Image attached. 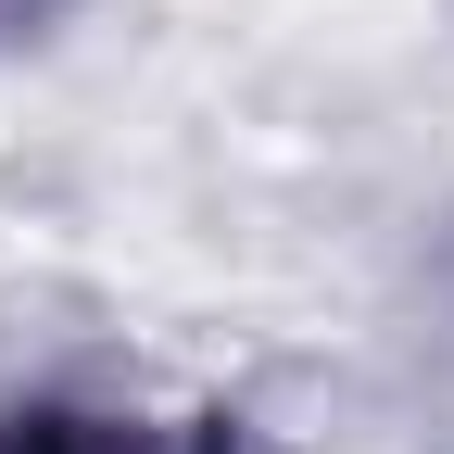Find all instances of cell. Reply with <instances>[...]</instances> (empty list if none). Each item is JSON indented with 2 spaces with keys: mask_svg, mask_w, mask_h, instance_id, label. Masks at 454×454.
<instances>
[{
  "mask_svg": "<svg viewBox=\"0 0 454 454\" xmlns=\"http://www.w3.org/2000/svg\"><path fill=\"white\" fill-rule=\"evenodd\" d=\"M0 454H240L227 417H114V404H0Z\"/></svg>",
  "mask_w": 454,
  "mask_h": 454,
  "instance_id": "1",
  "label": "cell"
},
{
  "mask_svg": "<svg viewBox=\"0 0 454 454\" xmlns=\"http://www.w3.org/2000/svg\"><path fill=\"white\" fill-rule=\"evenodd\" d=\"M51 13H64V0H0V38H38Z\"/></svg>",
  "mask_w": 454,
  "mask_h": 454,
  "instance_id": "2",
  "label": "cell"
}]
</instances>
